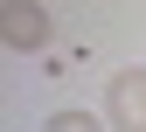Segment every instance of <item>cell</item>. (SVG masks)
<instances>
[{
	"mask_svg": "<svg viewBox=\"0 0 146 132\" xmlns=\"http://www.w3.org/2000/svg\"><path fill=\"white\" fill-rule=\"evenodd\" d=\"M0 42H7V49H49V14L35 7V0L7 7V14H0Z\"/></svg>",
	"mask_w": 146,
	"mask_h": 132,
	"instance_id": "2",
	"label": "cell"
},
{
	"mask_svg": "<svg viewBox=\"0 0 146 132\" xmlns=\"http://www.w3.org/2000/svg\"><path fill=\"white\" fill-rule=\"evenodd\" d=\"M42 132H104V118H98V111H56Z\"/></svg>",
	"mask_w": 146,
	"mask_h": 132,
	"instance_id": "3",
	"label": "cell"
},
{
	"mask_svg": "<svg viewBox=\"0 0 146 132\" xmlns=\"http://www.w3.org/2000/svg\"><path fill=\"white\" fill-rule=\"evenodd\" d=\"M104 104H111V132H146V63L111 70V84H104Z\"/></svg>",
	"mask_w": 146,
	"mask_h": 132,
	"instance_id": "1",
	"label": "cell"
}]
</instances>
